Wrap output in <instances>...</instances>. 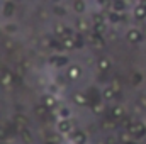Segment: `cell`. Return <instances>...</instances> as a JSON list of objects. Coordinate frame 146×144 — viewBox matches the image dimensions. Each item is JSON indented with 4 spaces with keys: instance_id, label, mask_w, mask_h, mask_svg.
Listing matches in <instances>:
<instances>
[{
    "instance_id": "7a4b0ae2",
    "label": "cell",
    "mask_w": 146,
    "mask_h": 144,
    "mask_svg": "<svg viewBox=\"0 0 146 144\" xmlns=\"http://www.w3.org/2000/svg\"><path fill=\"white\" fill-rule=\"evenodd\" d=\"M56 131L60 132V134H63V136H70L73 131V120L72 119H58V122H56Z\"/></svg>"
},
{
    "instance_id": "603a6c76",
    "label": "cell",
    "mask_w": 146,
    "mask_h": 144,
    "mask_svg": "<svg viewBox=\"0 0 146 144\" xmlns=\"http://www.w3.org/2000/svg\"><path fill=\"white\" fill-rule=\"evenodd\" d=\"M107 19H109V22H112V24H119L121 20H122V14H119V12H109L107 14Z\"/></svg>"
},
{
    "instance_id": "9c48e42d",
    "label": "cell",
    "mask_w": 146,
    "mask_h": 144,
    "mask_svg": "<svg viewBox=\"0 0 146 144\" xmlns=\"http://www.w3.org/2000/svg\"><path fill=\"white\" fill-rule=\"evenodd\" d=\"M100 95H102V100H104V102H112V100L117 97V92H115L110 85H107V87H104V88H102Z\"/></svg>"
},
{
    "instance_id": "f1b7e54d",
    "label": "cell",
    "mask_w": 146,
    "mask_h": 144,
    "mask_svg": "<svg viewBox=\"0 0 146 144\" xmlns=\"http://www.w3.org/2000/svg\"><path fill=\"white\" fill-rule=\"evenodd\" d=\"M131 80H133V81H131L133 85H139V83L143 81V75H141V73H134Z\"/></svg>"
},
{
    "instance_id": "1f68e13d",
    "label": "cell",
    "mask_w": 146,
    "mask_h": 144,
    "mask_svg": "<svg viewBox=\"0 0 146 144\" xmlns=\"http://www.w3.org/2000/svg\"><path fill=\"white\" fill-rule=\"evenodd\" d=\"M110 87H112V88H114V90H115L117 93L121 92V85H119V80H114V81L110 83Z\"/></svg>"
},
{
    "instance_id": "277c9868",
    "label": "cell",
    "mask_w": 146,
    "mask_h": 144,
    "mask_svg": "<svg viewBox=\"0 0 146 144\" xmlns=\"http://www.w3.org/2000/svg\"><path fill=\"white\" fill-rule=\"evenodd\" d=\"M126 41L131 42V44H138V42L143 41V32H141L138 27H131V29H127V32H126Z\"/></svg>"
},
{
    "instance_id": "74e56055",
    "label": "cell",
    "mask_w": 146,
    "mask_h": 144,
    "mask_svg": "<svg viewBox=\"0 0 146 144\" xmlns=\"http://www.w3.org/2000/svg\"><path fill=\"white\" fill-rule=\"evenodd\" d=\"M126 2H127V0H126Z\"/></svg>"
},
{
    "instance_id": "52a82bcc",
    "label": "cell",
    "mask_w": 146,
    "mask_h": 144,
    "mask_svg": "<svg viewBox=\"0 0 146 144\" xmlns=\"http://www.w3.org/2000/svg\"><path fill=\"white\" fill-rule=\"evenodd\" d=\"M70 141H72L73 144H87L88 136H87V132H83V131H73L72 134H70Z\"/></svg>"
},
{
    "instance_id": "8992f818",
    "label": "cell",
    "mask_w": 146,
    "mask_h": 144,
    "mask_svg": "<svg viewBox=\"0 0 146 144\" xmlns=\"http://www.w3.org/2000/svg\"><path fill=\"white\" fill-rule=\"evenodd\" d=\"M15 10H17V7H15L14 2H10V0H5V2H3V5H2V15H3L5 19L14 17Z\"/></svg>"
},
{
    "instance_id": "d6986e66",
    "label": "cell",
    "mask_w": 146,
    "mask_h": 144,
    "mask_svg": "<svg viewBox=\"0 0 146 144\" xmlns=\"http://www.w3.org/2000/svg\"><path fill=\"white\" fill-rule=\"evenodd\" d=\"M14 120H15V124H17L21 129L27 127V124H29V119H27V115H24V114H17Z\"/></svg>"
},
{
    "instance_id": "e575fe53",
    "label": "cell",
    "mask_w": 146,
    "mask_h": 144,
    "mask_svg": "<svg viewBox=\"0 0 146 144\" xmlns=\"http://www.w3.org/2000/svg\"><path fill=\"white\" fill-rule=\"evenodd\" d=\"M51 2H54V3H58V2H60V0H51Z\"/></svg>"
},
{
    "instance_id": "5bb4252c",
    "label": "cell",
    "mask_w": 146,
    "mask_h": 144,
    "mask_svg": "<svg viewBox=\"0 0 146 144\" xmlns=\"http://www.w3.org/2000/svg\"><path fill=\"white\" fill-rule=\"evenodd\" d=\"M97 68H99L102 73H107L110 68H112V61H110L109 58L102 56V58H99V61H97Z\"/></svg>"
},
{
    "instance_id": "ac0fdd59",
    "label": "cell",
    "mask_w": 146,
    "mask_h": 144,
    "mask_svg": "<svg viewBox=\"0 0 146 144\" xmlns=\"http://www.w3.org/2000/svg\"><path fill=\"white\" fill-rule=\"evenodd\" d=\"M3 31H5V34L14 36V34H17V32H19V24H15V22H9V24H5Z\"/></svg>"
},
{
    "instance_id": "6da1fadb",
    "label": "cell",
    "mask_w": 146,
    "mask_h": 144,
    "mask_svg": "<svg viewBox=\"0 0 146 144\" xmlns=\"http://www.w3.org/2000/svg\"><path fill=\"white\" fill-rule=\"evenodd\" d=\"M127 132L138 139H143L146 136V124L145 122H133L127 126Z\"/></svg>"
},
{
    "instance_id": "484cf974",
    "label": "cell",
    "mask_w": 146,
    "mask_h": 144,
    "mask_svg": "<svg viewBox=\"0 0 146 144\" xmlns=\"http://www.w3.org/2000/svg\"><path fill=\"white\" fill-rule=\"evenodd\" d=\"M92 32H94V34H99V36H104V34L107 32V26H106V24L94 26V27H92Z\"/></svg>"
},
{
    "instance_id": "d4e9b609",
    "label": "cell",
    "mask_w": 146,
    "mask_h": 144,
    "mask_svg": "<svg viewBox=\"0 0 146 144\" xmlns=\"http://www.w3.org/2000/svg\"><path fill=\"white\" fill-rule=\"evenodd\" d=\"M42 104H44L48 108H53L54 105H56V98H54L53 95H49V93H48V95H44V98H42Z\"/></svg>"
},
{
    "instance_id": "4316f807",
    "label": "cell",
    "mask_w": 146,
    "mask_h": 144,
    "mask_svg": "<svg viewBox=\"0 0 146 144\" xmlns=\"http://www.w3.org/2000/svg\"><path fill=\"white\" fill-rule=\"evenodd\" d=\"M104 110H106V107H104V104H100V102H95V104L92 105V112H94L95 115L104 114Z\"/></svg>"
},
{
    "instance_id": "cb8c5ba5",
    "label": "cell",
    "mask_w": 146,
    "mask_h": 144,
    "mask_svg": "<svg viewBox=\"0 0 146 144\" xmlns=\"http://www.w3.org/2000/svg\"><path fill=\"white\" fill-rule=\"evenodd\" d=\"M92 24L94 26H99V24H106V15L104 14H92Z\"/></svg>"
},
{
    "instance_id": "ba28073f",
    "label": "cell",
    "mask_w": 146,
    "mask_h": 144,
    "mask_svg": "<svg viewBox=\"0 0 146 144\" xmlns=\"http://www.w3.org/2000/svg\"><path fill=\"white\" fill-rule=\"evenodd\" d=\"M88 42H90V46L95 48V49H102V48L106 46V39H104V36H99V34H94V32L88 36Z\"/></svg>"
},
{
    "instance_id": "f546056e",
    "label": "cell",
    "mask_w": 146,
    "mask_h": 144,
    "mask_svg": "<svg viewBox=\"0 0 146 144\" xmlns=\"http://www.w3.org/2000/svg\"><path fill=\"white\" fill-rule=\"evenodd\" d=\"M53 12H54V15H66V9L65 7H60V5H56L53 9Z\"/></svg>"
},
{
    "instance_id": "8fae6325",
    "label": "cell",
    "mask_w": 146,
    "mask_h": 144,
    "mask_svg": "<svg viewBox=\"0 0 146 144\" xmlns=\"http://www.w3.org/2000/svg\"><path fill=\"white\" fill-rule=\"evenodd\" d=\"M75 27H76V31L78 32H82V34H85L88 29H90V24H88V20L85 19V17H78L76 20H75Z\"/></svg>"
},
{
    "instance_id": "83f0119b",
    "label": "cell",
    "mask_w": 146,
    "mask_h": 144,
    "mask_svg": "<svg viewBox=\"0 0 146 144\" xmlns=\"http://www.w3.org/2000/svg\"><path fill=\"white\" fill-rule=\"evenodd\" d=\"M58 115H60V119H70V108L61 107L60 110H58Z\"/></svg>"
},
{
    "instance_id": "4dcf8cb0",
    "label": "cell",
    "mask_w": 146,
    "mask_h": 144,
    "mask_svg": "<svg viewBox=\"0 0 146 144\" xmlns=\"http://www.w3.org/2000/svg\"><path fill=\"white\" fill-rule=\"evenodd\" d=\"M121 143H124V144L131 143V134H129V132H124V134H121Z\"/></svg>"
},
{
    "instance_id": "30bf717a",
    "label": "cell",
    "mask_w": 146,
    "mask_h": 144,
    "mask_svg": "<svg viewBox=\"0 0 146 144\" xmlns=\"http://www.w3.org/2000/svg\"><path fill=\"white\" fill-rule=\"evenodd\" d=\"M19 137H21V141L24 144H33L34 143V136H33V132H31L27 127L19 129Z\"/></svg>"
},
{
    "instance_id": "9a60e30c",
    "label": "cell",
    "mask_w": 146,
    "mask_h": 144,
    "mask_svg": "<svg viewBox=\"0 0 146 144\" xmlns=\"http://www.w3.org/2000/svg\"><path fill=\"white\" fill-rule=\"evenodd\" d=\"M110 7H112L114 12L122 14V12L127 9V2H126V0H112V2H110Z\"/></svg>"
},
{
    "instance_id": "d6a6232c",
    "label": "cell",
    "mask_w": 146,
    "mask_h": 144,
    "mask_svg": "<svg viewBox=\"0 0 146 144\" xmlns=\"http://www.w3.org/2000/svg\"><path fill=\"white\" fill-rule=\"evenodd\" d=\"M5 137H7V129L3 126H0V141H3Z\"/></svg>"
},
{
    "instance_id": "836d02e7",
    "label": "cell",
    "mask_w": 146,
    "mask_h": 144,
    "mask_svg": "<svg viewBox=\"0 0 146 144\" xmlns=\"http://www.w3.org/2000/svg\"><path fill=\"white\" fill-rule=\"evenodd\" d=\"M139 3H143V5L146 7V0H139Z\"/></svg>"
},
{
    "instance_id": "3957f363",
    "label": "cell",
    "mask_w": 146,
    "mask_h": 144,
    "mask_svg": "<svg viewBox=\"0 0 146 144\" xmlns=\"http://www.w3.org/2000/svg\"><path fill=\"white\" fill-rule=\"evenodd\" d=\"M83 75V70L80 65H68L66 66V80L68 81H78Z\"/></svg>"
},
{
    "instance_id": "5b68a950",
    "label": "cell",
    "mask_w": 146,
    "mask_h": 144,
    "mask_svg": "<svg viewBox=\"0 0 146 144\" xmlns=\"http://www.w3.org/2000/svg\"><path fill=\"white\" fill-rule=\"evenodd\" d=\"M49 63H51V66H54V68H65V66L70 65V59H68L66 56H63V54H54V56H51Z\"/></svg>"
},
{
    "instance_id": "d590c367",
    "label": "cell",
    "mask_w": 146,
    "mask_h": 144,
    "mask_svg": "<svg viewBox=\"0 0 146 144\" xmlns=\"http://www.w3.org/2000/svg\"><path fill=\"white\" fill-rule=\"evenodd\" d=\"M0 144H7V143H2V141H0Z\"/></svg>"
},
{
    "instance_id": "44dd1931",
    "label": "cell",
    "mask_w": 146,
    "mask_h": 144,
    "mask_svg": "<svg viewBox=\"0 0 146 144\" xmlns=\"http://www.w3.org/2000/svg\"><path fill=\"white\" fill-rule=\"evenodd\" d=\"M12 81H14V76H12L9 71H5L2 76H0V85H2V87H10Z\"/></svg>"
},
{
    "instance_id": "e0dca14e",
    "label": "cell",
    "mask_w": 146,
    "mask_h": 144,
    "mask_svg": "<svg viewBox=\"0 0 146 144\" xmlns=\"http://www.w3.org/2000/svg\"><path fill=\"white\" fill-rule=\"evenodd\" d=\"M75 46H76V39H75V36L65 37V39L60 41V48H63V49H73Z\"/></svg>"
},
{
    "instance_id": "7402d4cb",
    "label": "cell",
    "mask_w": 146,
    "mask_h": 144,
    "mask_svg": "<svg viewBox=\"0 0 146 144\" xmlns=\"http://www.w3.org/2000/svg\"><path fill=\"white\" fill-rule=\"evenodd\" d=\"M48 112H49V108L46 107L44 104H37L36 107H34V114H36L37 117H46Z\"/></svg>"
},
{
    "instance_id": "7c38bea8",
    "label": "cell",
    "mask_w": 146,
    "mask_h": 144,
    "mask_svg": "<svg viewBox=\"0 0 146 144\" xmlns=\"http://www.w3.org/2000/svg\"><path fill=\"white\" fill-rule=\"evenodd\" d=\"M73 102H75V105H78V107H85V105L88 104V97H87L83 92H75V93H73Z\"/></svg>"
},
{
    "instance_id": "8d00e7d4",
    "label": "cell",
    "mask_w": 146,
    "mask_h": 144,
    "mask_svg": "<svg viewBox=\"0 0 146 144\" xmlns=\"http://www.w3.org/2000/svg\"><path fill=\"white\" fill-rule=\"evenodd\" d=\"M0 34H2V31H0Z\"/></svg>"
},
{
    "instance_id": "4fadbf2b",
    "label": "cell",
    "mask_w": 146,
    "mask_h": 144,
    "mask_svg": "<svg viewBox=\"0 0 146 144\" xmlns=\"http://www.w3.org/2000/svg\"><path fill=\"white\" fill-rule=\"evenodd\" d=\"M133 17L136 20H145L146 19V7L143 3H138L134 9H133Z\"/></svg>"
},
{
    "instance_id": "2e32d148",
    "label": "cell",
    "mask_w": 146,
    "mask_h": 144,
    "mask_svg": "<svg viewBox=\"0 0 146 144\" xmlns=\"http://www.w3.org/2000/svg\"><path fill=\"white\" fill-rule=\"evenodd\" d=\"M73 12L85 14L87 12V0H73Z\"/></svg>"
},
{
    "instance_id": "ffe728a7",
    "label": "cell",
    "mask_w": 146,
    "mask_h": 144,
    "mask_svg": "<svg viewBox=\"0 0 146 144\" xmlns=\"http://www.w3.org/2000/svg\"><path fill=\"white\" fill-rule=\"evenodd\" d=\"M124 107H121V105H114L112 110H110V115H112V119H122L124 117Z\"/></svg>"
}]
</instances>
